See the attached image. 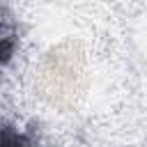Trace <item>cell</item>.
<instances>
[{
  "label": "cell",
  "mask_w": 147,
  "mask_h": 147,
  "mask_svg": "<svg viewBox=\"0 0 147 147\" xmlns=\"http://www.w3.org/2000/svg\"><path fill=\"white\" fill-rule=\"evenodd\" d=\"M0 147H34L32 138L14 124L0 122Z\"/></svg>",
  "instance_id": "cell-1"
},
{
  "label": "cell",
  "mask_w": 147,
  "mask_h": 147,
  "mask_svg": "<svg viewBox=\"0 0 147 147\" xmlns=\"http://www.w3.org/2000/svg\"><path fill=\"white\" fill-rule=\"evenodd\" d=\"M14 51H16V34L9 28L0 25V67L11 60Z\"/></svg>",
  "instance_id": "cell-2"
}]
</instances>
